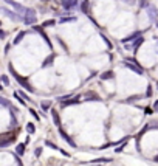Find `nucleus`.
<instances>
[{
    "label": "nucleus",
    "instance_id": "nucleus-1",
    "mask_svg": "<svg viewBox=\"0 0 158 166\" xmlns=\"http://www.w3.org/2000/svg\"><path fill=\"white\" fill-rule=\"evenodd\" d=\"M24 23L25 25H31V23H36V11L33 8H27L24 13Z\"/></svg>",
    "mask_w": 158,
    "mask_h": 166
},
{
    "label": "nucleus",
    "instance_id": "nucleus-2",
    "mask_svg": "<svg viewBox=\"0 0 158 166\" xmlns=\"http://www.w3.org/2000/svg\"><path fill=\"white\" fill-rule=\"evenodd\" d=\"M147 14H149V19H150V20H153V22L158 20V8H156V6L149 5V6H147Z\"/></svg>",
    "mask_w": 158,
    "mask_h": 166
},
{
    "label": "nucleus",
    "instance_id": "nucleus-3",
    "mask_svg": "<svg viewBox=\"0 0 158 166\" xmlns=\"http://www.w3.org/2000/svg\"><path fill=\"white\" fill-rule=\"evenodd\" d=\"M0 11H2L6 17H9L11 20H14V22H17V20H20V16H17L16 13H13V11H9V9H6V8H3V6H0Z\"/></svg>",
    "mask_w": 158,
    "mask_h": 166
},
{
    "label": "nucleus",
    "instance_id": "nucleus-4",
    "mask_svg": "<svg viewBox=\"0 0 158 166\" xmlns=\"http://www.w3.org/2000/svg\"><path fill=\"white\" fill-rule=\"evenodd\" d=\"M59 2L65 9H72V8H75L78 5V0H59Z\"/></svg>",
    "mask_w": 158,
    "mask_h": 166
},
{
    "label": "nucleus",
    "instance_id": "nucleus-5",
    "mask_svg": "<svg viewBox=\"0 0 158 166\" xmlns=\"http://www.w3.org/2000/svg\"><path fill=\"white\" fill-rule=\"evenodd\" d=\"M5 2H6L8 5H11V6H13L14 9H17L19 13H25V9H27L25 6H22V5H19L17 2H14V0H5Z\"/></svg>",
    "mask_w": 158,
    "mask_h": 166
},
{
    "label": "nucleus",
    "instance_id": "nucleus-6",
    "mask_svg": "<svg viewBox=\"0 0 158 166\" xmlns=\"http://www.w3.org/2000/svg\"><path fill=\"white\" fill-rule=\"evenodd\" d=\"M126 67H129L130 70H133V72H137L138 75H143V68L138 67L137 64H132V62H126Z\"/></svg>",
    "mask_w": 158,
    "mask_h": 166
},
{
    "label": "nucleus",
    "instance_id": "nucleus-7",
    "mask_svg": "<svg viewBox=\"0 0 158 166\" xmlns=\"http://www.w3.org/2000/svg\"><path fill=\"white\" fill-rule=\"evenodd\" d=\"M141 43H143V37H138V40H137V42H135V43H133V48H135V50H137V48H138V47H140Z\"/></svg>",
    "mask_w": 158,
    "mask_h": 166
},
{
    "label": "nucleus",
    "instance_id": "nucleus-8",
    "mask_svg": "<svg viewBox=\"0 0 158 166\" xmlns=\"http://www.w3.org/2000/svg\"><path fill=\"white\" fill-rule=\"evenodd\" d=\"M140 6H141V8H147V6H149L147 0H140Z\"/></svg>",
    "mask_w": 158,
    "mask_h": 166
},
{
    "label": "nucleus",
    "instance_id": "nucleus-9",
    "mask_svg": "<svg viewBox=\"0 0 158 166\" xmlns=\"http://www.w3.org/2000/svg\"><path fill=\"white\" fill-rule=\"evenodd\" d=\"M140 36V33H135V34H132L130 37H127V39H124V42H127V40H133L135 37H138Z\"/></svg>",
    "mask_w": 158,
    "mask_h": 166
},
{
    "label": "nucleus",
    "instance_id": "nucleus-10",
    "mask_svg": "<svg viewBox=\"0 0 158 166\" xmlns=\"http://www.w3.org/2000/svg\"><path fill=\"white\" fill-rule=\"evenodd\" d=\"M101 78H102V79H108V78H112V72H107V73H104Z\"/></svg>",
    "mask_w": 158,
    "mask_h": 166
},
{
    "label": "nucleus",
    "instance_id": "nucleus-11",
    "mask_svg": "<svg viewBox=\"0 0 158 166\" xmlns=\"http://www.w3.org/2000/svg\"><path fill=\"white\" fill-rule=\"evenodd\" d=\"M51 25H54V20H48L43 23V27H51Z\"/></svg>",
    "mask_w": 158,
    "mask_h": 166
},
{
    "label": "nucleus",
    "instance_id": "nucleus-12",
    "mask_svg": "<svg viewBox=\"0 0 158 166\" xmlns=\"http://www.w3.org/2000/svg\"><path fill=\"white\" fill-rule=\"evenodd\" d=\"M50 106H51V103H50V101H48V103H43V104H42V107H43V110H47V109H48Z\"/></svg>",
    "mask_w": 158,
    "mask_h": 166
},
{
    "label": "nucleus",
    "instance_id": "nucleus-13",
    "mask_svg": "<svg viewBox=\"0 0 158 166\" xmlns=\"http://www.w3.org/2000/svg\"><path fill=\"white\" fill-rule=\"evenodd\" d=\"M82 9L84 11H88V2H87V0H85V3L82 5Z\"/></svg>",
    "mask_w": 158,
    "mask_h": 166
},
{
    "label": "nucleus",
    "instance_id": "nucleus-14",
    "mask_svg": "<svg viewBox=\"0 0 158 166\" xmlns=\"http://www.w3.org/2000/svg\"><path fill=\"white\" fill-rule=\"evenodd\" d=\"M22 37H24V33H20V34H19V36H17V39H16V43H17V42H19V40H20V39H22Z\"/></svg>",
    "mask_w": 158,
    "mask_h": 166
},
{
    "label": "nucleus",
    "instance_id": "nucleus-15",
    "mask_svg": "<svg viewBox=\"0 0 158 166\" xmlns=\"http://www.w3.org/2000/svg\"><path fill=\"white\" fill-rule=\"evenodd\" d=\"M123 2H126V3H129V5H133L135 0H123Z\"/></svg>",
    "mask_w": 158,
    "mask_h": 166
},
{
    "label": "nucleus",
    "instance_id": "nucleus-16",
    "mask_svg": "<svg viewBox=\"0 0 158 166\" xmlns=\"http://www.w3.org/2000/svg\"><path fill=\"white\" fill-rule=\"evenodd\" d=\"M5 37V31H0V39H3Z\"/></svg>",
    "mask_w": 158,
    "mask_h": 166
},
{
    "label": "nucleus",
    "instance_id": "nucleus-17",
    "mask_svg": "<svg viewBox=\"0 0 158 166\" xmlns=\"http://www.w3.org/2000/svg\"><path fill=\"white\" fill-rule=\"evenodd\" d=\"M155 161H158V155H156V157H155Z\"/></svg>",
    "mask_w": 158,
    "mask_h": 166
},
{
    "label": "nucleus",
    "instance_id": "nucleus-18",
    "mask_svg": "<svg viewBox=\"0 0 158 166\" xmlns=\"http://www.w3.org/2000/svg\"><path fill=\"white\" fill-rule=\"evenodd\" d=\"M156 27H158V22H156Z\"/></svg>",
    "mask_w": 158,
    "mask_h": 166
},
{
    "label": "nucleus",
    "instance_id": "nucleus-19",
    "mask_svg": "<svg viewBox=\"0 0 158 166\" xmlns=\"http://www.w3.org/2000/svg\"><path fill=\"white\" fill-rule=\"evenodd\" d=\"M0 25H2V23H0Z\"/></svg>",
    "mask_w": 158,
    "mask_h": 166
},
{
    "label": "nucleus",
    "instance_id": "nucleus-20",
    "mask_svg": "<svg viewBox=\"0 0 158 166\" xmlns=\"http://www.w3.org/2000/svg\"><path fill=\"white\" fill-rule=\"evenodd\" d=\"M156 53H158V51H156Z\"/></svg>",
    "mask_w": 158,
    "mask_h": 166
}]
</instances>
